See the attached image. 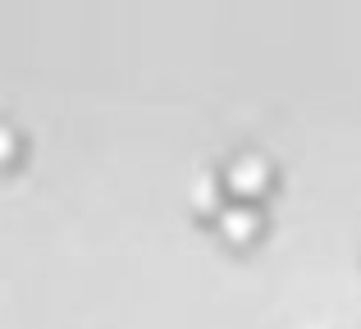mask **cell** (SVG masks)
I'll return each instance as SVG.
<instances>
[{
    "instance_id": "cell-1",
    "label": "cell",
    "mask_w": 361,
    "mask_h": 329,
    "mask_svg": "<svg viewBox=\"0 0 361 329\" xmlns=\"http://www.w3.org/2000/svg\"><path fill=\"white\" fill-rule=\"evenodd\" d=\"M270 183H274V169L261 151H238L224 169V187L233 197H243V201H261L270 192Z\"/></svg>"
},
{
    "instance_id": "cell-2",
    "label": "cell",
    "mask_w": 361,
    "mask_h": 329,
    "mask_svg": "<svg viewBox=\"0 0 361 329\" xmlns=\"http://www.w3.org/2000/svg\"><path fill=\"white\" fill-rule=\"evenodd\" d=\"M215 224H220L224 238L233 242H247L261 233V206L256 201H243V197H229L224 206H215Z\"/></svg>"
},
{
    "instance_id": "cell-3",
    "label": "cell",
    "mask_w": 361,
    "mask_h": 329,
    "mask_svg": "<svg viewBox=\"0 0 361 329\" xmlns=\"http://www.w3.org/2000/svg\"><path fill=\"white\" fill-rule=\"evenodd\" d=\"M197 201H215V178H202V187H197Z\"/></svg>"
}]
</instances>
